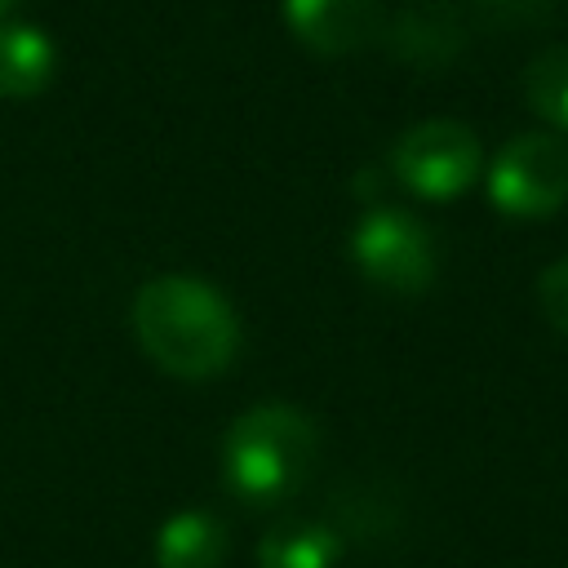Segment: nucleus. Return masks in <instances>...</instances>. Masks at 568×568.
<instances>
[{
    "mask_svg": "<svg viewBox=\"0 0 568 568\" xmlns=\"http://www.w3.org/2000/svg\"><path fill=\"white\" fill-rule=\"evenodd\" d=\"M390 169L408 191L426 200H453L479 178V138L462 120H422L399 133Z\"/></svg>",
    "mask_w": 568,
    "mask_h": 568,
    "instance_id": "5",
    "label": "nucleus"
},
{
    "mask_svg": "<svg viewBox=\"0 0 568 568\" xmlns=\"http://www.w3.org/2000/svg\"><path fill=\"white\" fill-rule=\"evenodd\" d=\"M58 49L31 22H0V98H31L53 80Z\"/></svg>",
    "mask_w": 568,
    "mask_h": 568,
    "instance_id": "7",
    "label": "nucleus"
},
{
    "mask_svg": "<svg viewBox=\"0 0 568 568\" xmlns=\"http://www.w3.org/2000/svg\"><path fill=\"white\" fill-rule=\"evenodd\" d=\"M315 457H320V435L302 408L257 404L226 426L222 479L248 506H280L311 479Z\"/></svg>",
    "mask_w": 568,
    "mask_h": 568,
    "instance_id": "2",
    "label": "nucleus"
},
{
    "mask_svg": "<svg viewBox=\"0 0 568 568\" xmlns=\"http://www.w3.org/2000/svg\"><path fill=\"white\" fill-rule=\"evenodd\" d=\"M351 257L390 293H422L435 280V240L404 209H368L351 231Z\"/></svg>",
    "mask_w": 568,
    "mask_h": 568,
    "instance_id": "4",
    "label": "nucleus"
},
{
    "mask_svg": "<svg viewBox=\"0 0 568 568\" xmlns=\"http://www.w3.org/2000/svg\"><path fill=\"white\" fill-rule=\"evenodd\" d=\"M288 31L320 53H351L382 27L377 0H280Z\"/></svg>",
    "mask_w": 568,
    "mask_h": 568,
    "instance_id": "6",
    "label": "nucleus"
},
{
    "mask_svg": "<svg viewBox=\"0 0 568 568\" xmlns=\"http://www.w3.org/2000/svg\"><path fill=\"white\" fill-rule=\"evenodd\" d=\"M226 559V528L209 510H178L155 532L160 568H217Z\"/></svg>",
    "mask_w": 568,
    "mask_h": 568,
    "instance_id": "8",
    "label": "nucleus"
},
{
    "mask_svg": "<svg viewBox=\"0 0 568 568\" xmlns=\"http://www.w3.org/2000/svg\"><path fill=\"white\" fill-rule=\"evenodd\" d=\"M488 200L510 217H550L568 200V142L559 133L510 138L488 169Z\"/></svg>",
    "mask_w": 568,
    "mask_h": 568,
    "instance_id": "3",
    "label": "nucleus"
},
{
    "mask_svg": "<svg viewBox=\"0 0 568 568\" xmlns=\"http://www.w3.org/2000/svg\"><path fill=\"white\" fill-rule=\"evenodd\" d=\"M9 4H13V0H0V18H4V13H9Z\"/></svg>",
    "mask_w": 568,
    "mask_h": 568,
    "instance_id": "12",
    "label": "nucleus"
},
{
    "mask_svg": "<svg viewBox=\"0 0 568 568\" xmlns=\"http://www.w3.org/2000/svg\"><path fill=\"white\" fill-rule=\"evenodd\" d=\"M342 555V541L324 524H275L257 541L262 568H333Z\"/></svg>",
    "mask_w": 568,
    "mask_h": 568,
    "instance_id": "9",
    "label": "nucleus"
},
{
    "mask_svg": "<svg viewBox=\"0 0 568 568\" xmlns=\"http://www.w3.org/2000/svg\"><path fill=\"white\" fill-rule=\"evenodd\" d=\"M537 297H541L546 320H550L559 333H568V253L555 257V262L537 275Z\"/></svg>",
    "mask_w": 568,
    "mask_h": 568,
    "instance_id": "11",
    "label": "nucleus"
},
{
    "mask_svg": "<svg viewBox=\"0 0 568 568\" xmlns=\"http://www.w3.org/2000/svg\"><path fill=\"white\" fill-rule=\"evenodd\" d=\"M524 98L541 120H550L559 133H568V44H550L528 62Z\"/></svg>",
    "mask_w": 568,
    "mask_h": 568,
    "instance_id": "10",
    "label": "nucleus"
},
{
    "mask_svg": "<svg viewBox=\"0 0 568 568\" xmlns=\"http://www.w3.org/2000/svg\"><path fill=\"white\" fill-rule=\"evenodd\" d=\"M133 337L173 377H217L240 351V320L231 302L200 275H151L133 293Z\"/></svg>",
    "mask_w": 568,
    "mask_h": 568,
    "instance_id": "1",
    "label": "nucleus"
}]
</instances>
